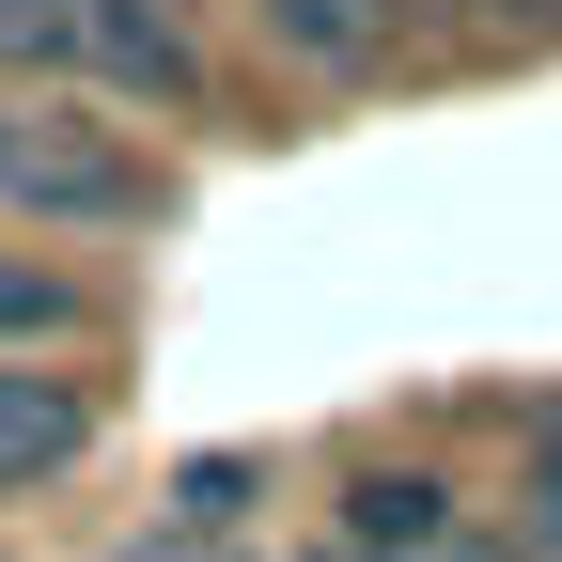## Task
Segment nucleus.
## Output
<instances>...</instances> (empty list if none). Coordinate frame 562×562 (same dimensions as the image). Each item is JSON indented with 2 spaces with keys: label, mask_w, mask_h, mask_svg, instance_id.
<instances>
[{
  "label": "nucleus",
  "mask_w": 562,
  "mask_h": 562,
  "mask_svg": "<svg viewBox=\"0 0 562 562\" xmlns=\"http://www.w3.org/2000/svg\"><path fill=\"white\" fill-rule=\"evenodd\" d=\"M0 203H16V220H110V235H140L157 220V172H140L94 110H0Z\"/></svg>",
  "instance_id": "f257e3e1"
},
{
  "label": "nucleus",
  "mask_w": 562,
  "mask_h": 562,
  "mask_svg": "<svg viewBox=\"0 0 562 562\" xmlns=\"http://www.w3.org/2000/svg\"><path fill=\"white\" fill-rule=\"evenodd\" d=\"M328 547H344V562H453V547H469V501H453L438 469H360Z\"/></svg>",
  "instance_id": "7ed1b4c3"
},
{
  "label": "nucleus",
  "mask_w": 562,
  "mask_h": 562,
  "mask_svg": "<svg viewBox=\"0 0 562 562\" xmlns=\"http://www.w3.org/2000/svg\"><path fill=\"white\" fill-rule=\"evenodd\" d=\"M328 562H344V547H328Z\"/></svg>",
  "instance_id": "0eeeda50"
},
{
  "label": "nucleus",
  "mask_w": 562,
  "mask_h": 562,
  "mask_svg": "<svg viewBox=\"0 0 562 562\" xmlns=\"http://www.w3.org/2000/svg\"><path fill=\"white\" fill-rule=\"evenodd\" d=\"M94 375H63V360H0V501H32V484H63L94 453Z\"/></svg>",
  "instance_id": "f03ea898"
},
{
  "label": "nucleus",
  "mask_w": 562,
  "mask_h": 562,
  "mask_svg": "<svg viewBox=\"0 0 562 562\" xmlns=\"http://www.w3.org/2000/svg\"><path fill=\"white\" fill-rule=\"evenodd\" d=\"M63 328H79V281H63V266H16V250H0V360H47Z\"/></svg>",
  "instance_id": "39448f33"
},
{
  "label": "nucleus",
  "mask_w": 562,
  "mask_h": 562,
  "mask_svg": "<svg viewBox=\"0 0 562 562\" xmlns=\"http://www.w3.org/2000/svg\"><path fill=\"white\" fill-rule=\"evenodd\" d=\"M250 32H266L281 63H313V79H360V63H391L406 0H250Z\"/></svg>",
  "instance_id": "20e7f679"
},
{
  "label": "nucleus",
  "mask_w": 562,
  "mask_h": 562,
  "mask_svg": "<svg viewBox=\"0 0 562 562\" xmlns=\"http://www.w3.org/2000/svg\"><path fill=\"white\" fill-rule=\"evenodd\" d=\"M484 32H562V0H469Z\"/></svg>",
  "instance_id": "423d86ee"
}]
</instances>
